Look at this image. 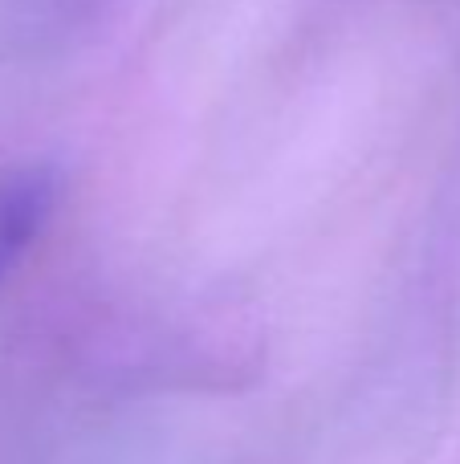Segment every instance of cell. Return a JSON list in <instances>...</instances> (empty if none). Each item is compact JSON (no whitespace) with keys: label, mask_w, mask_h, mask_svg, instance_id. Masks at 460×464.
I'll list each match as a JSON object with an SVG mask.
<instances>
[{"label":"cell","mask_w":460,"mask_h":464,"mask_svg":"<svg viewBox=\"0 0 460 464\" xmlns=\"http://www.w3.org/2000/svg\"><path fill=\"white\" fill-rule=\"evenodd\" d=\"M57 171L49 163H5L0 168V285L13 277L57 208Z\"/></svg>","instance_id":"obj_1"}]
</instances>
